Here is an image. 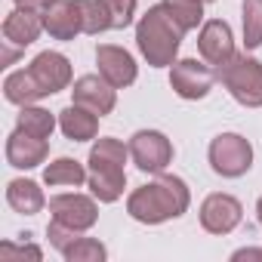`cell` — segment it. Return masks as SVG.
Returning <instances> with one entry per match:
<instances>
[{"label":"cell","mask_w":262,"mask_h":262,"mask_svg":"<svg viewBox=\"0 0 262 262\" xmlns=\"http://www.w3.org/2000/svg\"><path fill=\"white\" fill-rule=\"evenodd\" d=\"M244 7V43L247 50L262 47V0H241Z\"/></svg>","instance_id":"obj_24"},{"label":"cell","mask_w":262,"mask_h":262,"mask_svg":"<svg viewBox=\"0 0 262 262\" xmlns=\"http://www.w3.org/2000/svg\"><path fill=\"white\" fill-rule=\"evenodd\" d=\"M19 129L37 136V139H50L53 129H56V117L43 108H34V105H22L19 111Z\"/></svg>","instance_id":"obj_21"},{"label":"cell","mask_w":262,"mask_h":262,"mask_svg":"<svg viewBox=\"0 0 262 262\" xmlns=\"http://www.w3.org/2000/svg\"><path fill=\"white\" fill-rule=\"evenodd\" d=\"M68 262H102L108 256L105 244H99L96 237H77L65 253H62Z\"/></svg>","instance_id":"obj_25"},{"label":"cell","mask_w":262,"mask_h":262,"mask_svg":"<svg viewBox=\"0 0 262 262\" xmlns=\"http://www.w3.org/2000/svg\"><path fill=\"white\" fill-rule=\"evenodd\" d=\"M7 204L16 213H22V216H34V213L43 210L47 198H43V191H40L37 182H31V179H13L7 185Z\"/></svg>","instance_id":"obj_18"},{"label":"cell","mask_w":262,"mask_h":262,"mask_svg":"<svg viewBox=\"0 0 262 262\" xmlns=\"http://www.w3.org/2000/svg\"><path fill=\"white\" fill-rule=\"evenodd\" d=\"M28 71L34 74V80L40 83V90L47 96H53V93H59V90H65L71 83V62L62 53H53V50L34 56Z\"/></svg>","instance_id":"obj_11"},{"label":"cell","mask_w":262,"mask_h":262,"mask_svg":"<svg viewBox=\"0 0 262 262\" xmlns=\"http://www.w3.org/2000/svg\"><path fill=\"white\" fill-rule=\"evenodd\" d=\"M225 90L247 108H262V62L253 56H231L222 68H216Z\"/></svg>","instance_id":"obj_4"},{"label":"cell","mask_w":262,"mask_h":262,"mask_svg":"<svg viewBox=\"0 0 262 262\" xmlns=\"http://www.w3.org/2000/svg\"><path fill=\"white\" fill-rule=\"evenodd\" d=\"M16 56H19V53H16L13 47H4V56H0V62H4V65H10V62H13Z\"/></svg>","instance_id":"obj_31"},{"label":"cell","mask_w":262,"mask_h":262,"mask_svg":"<svg viewBox=\"0 0 262 262\" xmlns=\"http://www.w3.org/2000/svg\"><path fill=\"white\" fill-rule=\"evenodd\" d=\"M43 28L56 40H74L83 31V19H80L77 0H56V4L43 13Z\"/></svg>","instance_id":"obj_15"},{"label":"cell","mask_w":262,"mask_h":262,"mask_svg":"<svg viewBox=\"0 0 262 262\" xmlns=\"http://www.w3.org/2000/svg\"><path fill=\"white\" fill-rule=\"evenodd\" d=\"M198 50H201V56H204L207 65L222 68V65L234 56V37H231L228 22H222V19H210V22L201 28Z\"/></svg>","instance_id":"obj_10"},{"label":"cell","mask_w":262,"mask_h":262,"mask_svg":"<svg viewBox=\"0 0 262 262\" xmlns=\"http://www.w3.org/2000/svg\"><path fill=\"white\" fill-rule=\"evenodd\" d=\"M7 161L16 170H34L47 161V139H37L16 126V133L7 139Z\"/></svg>","instance_id":"obj_14"},{"label":"cell","mask_w":262,"mask_h":262,"mask_svg":"<svg viewBox=\"0 0 262 262\" xmlns=\"http://www.w3.org/2000/svg\"><path fill=\"white\" fill-rule=\"evenodd\" d=\"M53 4H56V0H16L19 10H31V13H40V16H43Z\"/></svg>","instance_id":"obj_29"},{"label":"cell","mask_w":262,"mask_h":262,"mask_svg":"<svg viewBox=\"0 0 262 262\" xmlns=\"http://www.w3.org/2000/svg\"><path fill=\"white\" fill-rule=\"evenodd\" d=\"M90 176H86V170H83V164L80 161H74V158H56L47 170H43V182L47 185H80V182H86Z\"/></svg>","instance_id":"obj_20"},{"label":"cell","mask_w":262,"mask_h":262,"mask_svg":"<svg viewBox=\"0 0 262 262\" xmlns=\"http://www.w3.org/2000/svg\"><path fill=\"white\" fill-rule=\"evenodd\" d=\"M59 126L71 142H90L99 133V114L74 102L65 111H59Z\"/></svg>","instance_id":"obj_16"},{"label":"cell","mask_w":262,"mask_h":262,"mask_svg":"<svg viewBox=\"0 0 262 262\" xmlns=\"http://www.w3.org/2000/svg\"><path fill=\"white\" fill-rule=\"evenodd\" d=\"M182 28L173 22V16L164 10V4L151 7L139 25H136V43H139V53L148 59V65L155 68H164V65H173L176 53H179V43H182Z\"/></svg>","instance_id":"obj_3"},{"label":"cell","mask_w":262,"mask_h":262,"mask_svg":"<svg viewBox=\"0 0 262 262\" xmlns=\"http://www.w3.org/2000/svg\"><path fill=\"white\" fill-rule=\"evenodd\" d=\"M96 65H99V74L111 83V86H129L136 80V62H133V56H129L126 50H120V47H108V43H102V47H96Z\"/></svg>","instance_id":"obj_13"},{"label":"cell","mask_w":262,"mask_h":262,"mask_svg":"<svg viewBox=\"0 0 262 262\" xmlns=\"http://www.w3.org/2000/svg\"><path fill=\"white\" fill-rule=\"evenodd\" d=\"M164 10L173 16V22L182 31L198 28V22L204 19V4L201 0H164Z\"/></svg>","instance_id":"obj_22"},{"label":"cell","mask_w":262,"mask_h":262,"mask_svg":"<svg viewBox=\"0 0 262 262\" xmlns=\"http://www.w3.org/2000/svg\"><path fill=\"white\" fill-rule=\"evenodd\" d=\"M4 96H7V102H13V105H31V102H37V99H43L47 93L40 90V83L34 80V74H31L28 68H22V71H13V74L4 80Z\"/></svg>","instance_id":"obj_19"},{"label":"cell","mask_w":262,"mask_h":262,"mask_svg":"<svg viewBox=\"0 0 262 262\" xmlns=\"http://www.w3.org/2000/svg\"><path fill=\"white\" fill-rule=\"evenodd\" d=\"M126 155H129V145H123V142H117L111 136H105V139H99L93 145V151H90V191H93L96 201L114 204L123 194Z\"/></svg>","instance_id":"obj_2"},{"label":"cell","mask_w":262,"mask_h":262,"mask_svg":"<svg viewBox=\"0 0 262 262\" xmlns=\"http://www.w3.org/2000/svg\"><path fill=\"white\" fill-rule=\"evenodd\" d=\"M241 216H244V207L237 198L231 194H210L204 204H201V225L210 231V234H228L241 225Z\"/></svg>","instance_id":"obj_9"},{"label":"cell","mask_w":262,"mask_h":262,"mask_svg":"<svg viewBox=\"0 0 262 262\" xmlns=\"http://www.w3.org/2000/svg\"><path fill=\"white\" fill-rule=\"evenodd\" d=\"M43 253H40V247H34V244H13V241H4L0 244V262H25V259H31V262H37Z\"/></svg>","instance_id":"obj_26"},{"label":"cell","mask_w":262,"mask_h":262,"mask_svg":"<svg viewBox=\"0 0 262 262\" xmlns=\"http://www.w3.org/2000/svg\"><path fill=\"white\" fill-rule=\"evenodd\" d=\"M47 237H50V244H53L56 250H62V253H65V250L80 237V231H74V228H68V225H62V222H56V219H53V222H50V228H47Z\"/></svg>","instance_id":"obj_28"},{"label":"cell","mask_w":262,"mask_h":262,"mask_svg":"<svg viewBox=\"0 0 262 262\" xmlns=\"http://www.w3.org/2000/svg\"><path fill=\"white\" fill-rule=\"evenodd\" d=\"M105 7L111 13V28H126L136 16V0H105Z\"/></svg>","instance_id":"obj_27"},{"label":"cell","mask_w":262,"mask_h":262,"mask_svg":"<svg viewBox=\"0 0 262 262\" xmlns=\"http://www.w3.org/2000/svg\"><path fill=\"white\" fill-rule=\"evenodd\" d=\"M191 194L188 185L179 176H158L148 185H139L126 201V213L133 216L136 222L145 225H161L167 219H176L188 210Z\"/></svg>","instance_id":"obj_1"},{"label":"cell","mask_w":262,"mask_h":262,"mask_svg":"<svg viewBox=\"0 0 262 262\" xmlns=\"http://www.w3.org/2000/svg\"><path fill=\"white\" fill-rule=\"evenodd\" d=\"M210 167L225 176V179H237L253 167V148L244 136L237 133H219L210 142Z\"/></svg>","instance_id":"obj_5"},{"label":"cell","mask_w":262,"mask_h":262,"mask_svg":"<svg viewBox=\"0 0 262 262\" xmlns=\"http://www.w3.org/2000/svg\"><path fill=\"white\" fill-rule=\"evenodd\" d=\"M201 4H213V0H201Z\"/></svg>","instance_id":"obj_33"},{"label":"cell","mask_w":262,"mask_h":262,"mask_svg":"<svg viewBox=\"0 0 262 262\" xmlns=\"http://www.w3.org/2000/svg\"><path fill=\"white\" fill-rule=\"evenodd\" d=\"M50 213H53L56 222H62L74 231H86L99 219L96 201L83 198V194H56V198H50Z\"/></svg>","instance_id":"obj_8"},{"label":"cell","mask_w":262,"mask_h":262,"mask_svg":"<svg viewBox=\"0 0 262 262\" xmlns=\"http://www.w3.org/2000/svg\"><path fill=\"white\" fill-rule=\"evenodd\" d=\"M231 259L234 262H241V259H262V250H237Z\"/></svg>","instance_id":"obj_30"},{"label":"cell","mask_w":262,"mask_h":262,"mask_svg":"<svg viewBox=\"0 0 262 262\" xmlns=\"http://www.w3.org/2000/svg\"><path fill=\"white\" fill-rule=\"evenodd\" d=\"M77 7H80V19H83L86 34H102L111 28V13L105 7V0H77Z\"/></svg>","instance_id":"obj_23"},{"label":"cell","mask_w":262,"mask_h":262,"mask_svg":"<svg viewBox=\"0 0 262 262\" xmlns=\"http://www.w3.org/2000/svg\"><path fill=\"white\" fill-rule=\"evenodd\" d=\"M256 213H259V225H262V198H259V204H256Z\"/></svg>","instance_id":"obj_32"},{"label":"cell","mask_w":262,"mask_h":262,"mask_svg":"<svg viewBox=\"0 0 262 262\" xmlns=\"http://www.w3.org/2000/svg\"><path fill=\"white\" fill-rule=\"evenodd\" d=\"M129 158L145 173H161L173 161V145L158 129H139V133L129 139Z\"/></svg>","instance_id":"obj_6"},{"label":"cell","mask_w":262,"mask_h":262,"mask_svg":"<svg viewBox=\"0 0 262 262\" xmlns=\"http://www.w3.org/2000/svg\"><path fill=\"white\" fill-rule=\"evenodd\" d=\"M216 80V71L198 59H182V62H173V71H170V86L176 96L182 99H204L210 93Z\"/></svg>","instance_id":"obj_7"},{"label":"cell","mask_w":262,"mask_h":262,"mask_svg":"<svg viewBox=\"0 0 262 262\" xmlns=\"http://www.w3.org/2000/svg\"><path fill=\"white\" fill-rule=\"evenodd\" d=\"M117 86H111L102 74H83V77H77L74 80V102L77 105H83V108H90V111H96L99 117L102 114H111V108H114V102H117V93H114Z\"/></svg>","instance_id":"obj_12"},{"label":"cell","mask_w":262,"mask_h":262,"mask_svg":"<svg viewBox=\"0 0 262 262\" xmlns=\"http://www.w3.org/2000/svg\"><path fill=\"white\" fill-rule=\"evenodd\" d=\"M43 31V16L40 13H31V10H16L4 19V37L7 43H16V47H31Z\"/></svg>","instance_id":"obj_17"}]
</instances>
